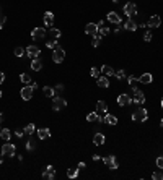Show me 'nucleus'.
Here are the masks:
<instances>
[{
    "label": "nucleus",
    "mask_w": 163,
    "mask_h": 180,
    "mask_svg": "<svg viewBox=\"0 0 163 180\" xmlns=\"http://www.w3.org/2000/svg\"><path fill=\"white\" fill-rule=\"evenodd\" d=\"M5 23H7V16H5L3 13H0V29L3 28V25H5Z\"/></svg>",
    "instance_id": "79ce46f5"
},
{
    "label": "nucleus",
    "mask_w": 163,
    "mask_h": 180,
    "mask_svg": "<svg viewBox=\"0 0 163 180\" xmlns=\"http://www.w3.org/2000/svg\"><path fill=\"white\" fill-rule=\"evenodd\" d=\"M85 166H86V164L82 161V162H78V166H77V167H78V169H85Z\"/></svg>",
    "instance_id": "de8ad7c7"
},
{
    "label": "nucleus",
    "mask_w": 163,
    "mask_h": 180,
    "mask_svg": "<svg viewBox=\"0 0 163 180\" xmlns=\"http://www.w3.org/2000/svg\"><path fill=\"white\" fill-rule=\"evenodd\" d=\"M25 54H26V50L23 49V47H15V55H17V57H23Z\"/></svg>",
    "instance_id": "c9c22d12"
},
{
    "label": "nucleus",
    "mask_w": 163,
    "mask_h": 180,
    "mask_svg": "<svg viewBox=\"0 0 163 180\" xmlns=\"http://www.w3.org/2000/svg\"><path fill=\"white\" fill-rule=\"evenodd\" d=\"M15 133H17V136H18V138H21L23 135H25V130H17Z\"/></svg>",
    "instance_id": "a18cd8bd"
},
{
    "label": "nucleus",
    "mask_w": 163,
    "mask_h": 180,
    "mask_svg": "<svg viewBox=\"0 0 163 180\" xmlns=\"http://www.w3.org/2000/svg\"><path fill=\"white\" fill-rule=\"evenodd\" d=\"M54 23V13L52 11H46L44 13V25L46 26H52Z\"/></svg>",
    "instance_id": "5701e85b"
},
{
    "label": "nucleus",
    "mask_w": 163,
    "mask_h": 180,
    "mask_svg": "<svg viewBox=\"0 0 163 180\" xmlns=\"http://www.w3.org/2000/svg\"><path fill=\"white\" fill-rule=\"evenodd\" d=\"M98 34H101V36L109 34V28L108 26H98Z\"/></svg>",
    "instance_id": "f704fd0d"
},
{
    "label": "nucleus",
    "mask_w": 163,
    "mask_h": 180,
    "mask_svg": "<svg viewBox=\"0 0 163 180\" xmlns=\"http://www.w3.org/2000/svg\"><path fill=\"white\" fill-rule=\"evenodd\" d=\"M33 88H31V85H26L25 88L21 89V98L25 99V101H30L31 98H33Z\"/></svg>",
    "instance_id": "9d476101"
},
{
    "label": "nucleus",
    "mask_w": 163,
    "mask_h": 180,
    "mask_svg": "<svg viewBox=\"0 0 163 180\" xmlns=\"http://www.w3.org/2000/svg\"><path fill=\"white\" fill-rule=\"evenodd\" d=\"M114 76H116L118 80H124L126 78V71L124 70H118V71H114Z\"/></svg>",
    "instance_id": "e433bc0d"
},
{
    "label": "nucleus",
    "mask_w": 163,
    "mask_h": 180,
    "mask_svg": "<svg viewBox=\"0 0 163 180\" xmlns=\"http://www.w3.org/2000/svg\"><path fill=\"white\" fill-rule=\"evenodd\" d=\"M2 162H3V154L0 153V164H2Z\"/></svg>",
    "instance_id": "603ef678"
},
{
    "label": "nucleus",
    "mask_w": 163,
    "mask_h": 180,
    "mask_svg": "<svg viewBox=\"0 0 163 180\" xmlns=\"http://www.w3.org/2000/svg\"><path fill=\"white\" fill-rule=\"evenodd\" d=\"M3 81H5V75H3L2 71H0V85H2Z\"/></svg>",
    "instance_id": "09e8293b"
},
{
    "label": "nucleus",
    "mask_w": 163,
    "mask_h": 180,
    "mask_svg": "<svg viewBox=\"0 0 163 180\" xmlns=\"http://www.w3.org/2000/svg\"><path fill=\"white\" fill-rule=\"evenodd\" d=\"M113 2H114V3H118V2H119V0H113Z\"/></svg>",
    "instance_id": "864d4df0"
},
{
    "label": "nucleus",
    "mask_w": 163,
    "mask_h": 180,
    "mask_svg": "<svg viewBox=\"0 0 163 180\" xmlns=\"http://www.w3.org/2000/svg\"><path fill=\"white\" fill-rule=\"evenodd\" d=\"M55 89H57V93H62V91H64V85H57V86H55Z\"/></svg>",
    "instance_id": "49530a36"
},
{
    "label": "nucleus",
    "mask_w": 163,
    "mask_h": 180,
    "mask_svg": "<svg viewBox=\"0 0 163 180\" xmlns=\"http://www.w3.org/2000/svg\"><path fill=\"white\" fill-rule=\"evenodd\" d=\"M90 75L93 78H100V70H98V68H91L90 70Z\"/></svg>",
    "instance_id": "4c0bfd02"
},
{
    "label": "nucleus",
    "mask_w": 163,
    "mask_h": 180,
    "mask_svg": "<svg viewBox=\"0 0 163 180\" xmlns=\"http://www.w3.org/2000/svg\"><path fill=\"white\" fill-rule=\"evenodd\" d=\"M31 38L34 39V41H41V39L46 38V29L44 28H34L33 31H31Z\"/></svg>",
    "instance_id": "0eeeda50"
},
{
    "label": "nucleus",
    "mask_w": 163,
    "mask_h": 180,
    "mask_svg": "<svg viewBox=\"0 0 163 180\" xmlns=\"http://www.w3.org/2000/svg\"><path fill=\"white\" fill-rule=\"evenodd\" d=\"M96 85H98V88H109L108 76H100V78L96 80Z\"/></svg>",
    "instance_id": "b1692460"
},
{
    "label": "nucleus",
    "mask_w": 163,
    "mask_h": 180,
    "mask_svg": "<svg viewBox=\"0 0 163 180\" xmlns=\"http://www.w3.org/2000/svg\"><path fill=\"white\" fill-rule=\"evenodd\" d=\"M108 21L113 23V25H121V16H119V13H116V11H109Z\"/></svg>",
    "instance_id": "2eb2a0df"
},
{
    "label": "nucleus",
    "mask_w": 163,
    "mask_h": 180,
    "mask_svg": "<svg viewBox=\"0 0 163 180\" xmlns=\"http://www.w3.org/2000/svg\"><path fill=\"white\" fill-rule=\"evenodd\" d=\"M127 81H129L130 88H134V86H136V81H139V80L136 76H127Z\"/></svg>",
    "instance_id": "58836bf2"
},
{
    "label": "nucleus",
    "mask_w": 163,
    "mask_h": 180,
    "mask_svg": "<svg viewBox=\"0 0 163 180\" xmlns=\"http://www.w3.org/2000/svg\"><path fill=\"white\" fill-rule=\"evenodd\" d=\"M49 34H51V38H54V39H59V38H61V29H57V28H51Z\"/></svg>",
    "instance_id": "473e14b6"
},
{
    "label": "nucleus",
    "mask_w": 163,
    "mask_h": 180,
    "mask_svg": "<svg viewBox=\"0 0 163 180\" xmlns=\"http://www.w3.org/2000/svg\"><path fill=\"white\" fill-rule=\"evenodd\" d=\"M0 130H2V128H0Z\"/></svg>",
    "instance_id": "13d9d810"
},
{
    "label": "nucleus",
    "mask_w": 163,
    "mask_h": 180,
    "mask_svg": "<svg viewBox=\"0 0 163 180\" xmlns=\"http://www.w3.org/2000/svg\"><path fill=\"white\" fill-rule=\"evenodd\" d=\"M130 102H132V99H130L129 94H119L118 96V104L119 106H129Z\"/></svg>",
    "instance_id": "ddd939ff"
},
{
    "label": "nucleus",
    "mask_w": 163,
    "mask_h": 180,
    "mask_svg": "<svg viewBox=\"0 0 163 180\" xmlns=\"http://www.w3.org/2000/svg\"><path fill=\"white\" fill-rule=\"evenodd\" d=\"M96 112L98 114H106L108 112V104L105 101H98L96 102Z\"/></svg>",
    "instance_id": "aec40b11"
},
{
    "label": "nucleus",
    "mask_w": 163,
    "mask_h": 180,
    "mask_svg": "<svg viewBox=\"0 0 163 180\" xmlns=\"http://www.w3.org/2000/svg\"><path fill=\"white\" fill-rule=\"evenodd\" d=\"M64 58H65V50L62 49V47H55V49L52 50V60L55 63H62Z\"/></svg>",
    "instance_id": "f03ea898"
},
{
    "label": "nucleus",
    "mask_w": 163,
    "mask_h": 180,
    "mask_svg": "<svg viewBox=\"0 0 163 180\" xmlns=\"http://www.w3.org/2000/svg\"><path fill=\"white\" fill-rule=\"evenodd\" d=\"M105 135H103V133H95V136H93V143H95V145H96V146H101L103 145V143H105Z\"/></svg>",
    "instance_id": "393cba45"
},
{
    "label": "nucleus",
    "mask_w": 163,
    "mask_h": 180,
    "mask_svg": "<svg viewBox=\"0 0 163 180\" xmlns=\"http://www.w3.org/2000/svg\"><path fill=\"white\" fill-rule=\"evenodd\" d=\"M31 70L33 71H41L42 70V60L41 58H33V62H31Z\"/></svg>",
    "instance_id": "dca6fc26"
},
{
    "label": "nucleus",
    "mask_w": 163,
    "mask_h": 180,
    "mask_svg": "<svg viewBox=\"0 0 163 180\" xmlns=\"http://www.w3.org/2000/svg\"><path fill=\"white\" fill-rule=\"evenodd\" d=\"M137 80L140 83H144V85H150V83L153 81V76H152V73H144V75H140Z\"/></svg>",
    "instance_id": "a211bd4d"
},
{
    "label": "nucleus",
    "mask_w": 163,
    "mask_h": 180,
    "mask_svg": "<svg viewBox=\"0 0 163 180\" xmlns=\"http://www.w3.org/2000/svg\"><path fill=\"white\" fill-rule=\"evenodd\" d=\"M101 73L105 75V76H114V70L111 68L109 65H103L101 67Z\"/></svg>",
    "instance_id": "bb28decb"
},
{
    "label": "nucleus",
    "mask_w": 163,
    "mask_h": 180,
    "mask_svg": "<svg viewBox=\"0 0 163 180\" xmlns=\"http://www.w3.org/2000/svg\"><path fill=\"white\" fill-rule=\"evenodd\" d=\"M137 28H139V26L136 25V21H134L132 18H129V20L124 23V29H127V31H136Z\"/></svg>",
    "instance_id": "4be33fe9"
},
{
    "label": "nucleus",
    "mask_w": 163,
    "mask_h": 180,
    "mask_svg": "<svg viewBox=\"0 0 163 180\" xmlns=\"http://www.w3.org/2000/svg\"><path fill=\"white\" fill-rule=\"evenodd\" d=\"M103 162H105L106 166H108V169H111V170H116L119 167V162L114 156H105V158H103Z\"/></svg>",
    "instance_id": "7ed1b4c3"
},
{
    "label": "nucleus",
    "mask_w": 163,
    "mask_h": 180,
    "mask_svg": "<svg viewBox=\"0 0 163 180\" xmlns=\"http://www.w3.org/2000/svg\"><path fill=\"white\" fill-rule=\"evenodd\" d=\"M2 154L3 156H8V158H11V156H15V151H17V148H15V145H11V143H5V145L2 146Z\"/></svg>",
    "instance_id": "423d86ee"
},
{
    "label": "nucleus",
    "mask_w": 163,
    "mask_h": 180,
    "mask_svg": "<svg viewBox=\"0 0 163 180\" xmlns=\"http://www.w3.org/2000/svg\"><path fill=\"white\" fill-rule=\"evenodd\" d=\"M150 28H160L161 25V18L158 16V15H152V16L149 18V23H147Z\"/></svg>",
    "instance_id": "9b49d317"
},
{
    "label": "nucleus",
    "mask_w": 163,
    "mask_h": 180,
    "mask_svg": "<svg viewBox=\"0 0 163 180\" xmlns=\"http://www.w3.org/2000/svg\"><path fill=\"white\" fill-rule=\"evenodd\" d=\"M103 122L108 123V125H118V117H116V115H113V114H108V112H106L105 117H103Z\"/></svg>",
    "instance_id": "4468645a"
},
{
    "label": "nucleus",
    "mask_w": 163,
    "mask_h": 180,
    "mask_svg": "<svg viewBox=\"0 0 163 180\" xmlns=\"http://www.w3.org/2000/svg\"><path fill=\"white\" fill-rule=\"evenodd\" d=\"M147 117H149V114H147V109H144V107H139L132 114V120H136V122H145Z\"/></svg>",
    "instance_id": "f257e3e1"
},
{
    "label": "nucleus",
    "mask_w": 163,
    "mask_h": 180,
    "mask_svg": "<svg viewBox=\"0 0 163 180\" xmlns=\"http://www.w3.org/2000/svg\"><path fill=\"white\" fill-rule=\"evenodd\" d=\"M85 33L86 34H96L98 33V25H95V23H88V25L85 26Z\"/></svg>",
    "instance_id": "412c9836"
},
{
    "label": "nucleus",
    "mask_w": 163,
    "mask_h": 180,
    "mask_svg": "<svg viewBox=\"0 0 163 180\" xmlns=\"http://www.w3.org/2000/svg\"><path fill=\"white\" fill-rule=\"evenodd\" d=\"M3 120H5V115H3V114H2V112H0V123H2V122H3Z\"/></svg>",
    "instance_id": "3c124183"
},
{
    "label": "nucleus",
    "mask_w": 163,
    "mask_h": 180,
    "mask_svg": "<svg viewBox=\"0 0 163 180\" xmlns=\"http://www.w3.org/2000/svg\"><path fill=\"white\" fill-rule=\"evenodd\" d=\"M65 106H67V101H65L64 98H54V99H52V109H54L55 112L62 110Z\"/></svg>",
    "instance_id": "6e6552de"
},
{
    "label": "nucleus",
    "mask_w": 163,
    "mask_h": 180,
    "mask_svg": "<svg viewBox=\"0 0 163 180\" xmlns=\"http://www.w3.org/2000/svg\"><path fill=\"white\" fill-rule=\"evenodd\" d=\"M25 50H26V55L30 58H38L39 55H41V50H39L38 46H28Z\"/></svg>",
    "instance_id": "1a4fd4ad"
},
{
    "label": "nucleus",
    "mask_w": 163,
    "mask_h": 180,
    "mask_svg": "<svg viewBox=\"0 0 163 180\" xmlns=\"http://www.w3.org/2000/svg\"><path fill=\"white\" fill-rule=\"evenodd\" d=\"M46 47H49V49H52V50H54L55 47H57V39H54V38H52V39H49V41L46 42Z\"/></svg>",
    "instance_id": "72a5a7b5"
},
{
    "label": "nucleus",
    "mask_w": 163,
    "mask_h": 180,
    "mask_svg": "<svg viewBox=\"0 0 163 180\" xmlns=\"http://www.w3.org/2000/svg\"><path fill=\"white\" fill-rule=\"evenodd\" d=\"M161 127H163V118H161Z\"/></svg>",
    "instance_id": "6e6d98bb"
},
{
    "label": "nucleus",
    "mask_w": 163,
    "mask_h": 180,
    "mask_svg": "<svg viewBox=\"0 0 163 180\" xmlns=\"http://www.w3.org/2000/svg\"><path fill=\"white\" fill-rule=\"evenodd\" d=\"M31 88H33V89H38V83L33 81V83H31Z\"/></svg>",
    "instance_id": "8fccbe9b"
},
{
    "label": "nucleus",
    "mask_w": 163,
    "mask_h": 180,
    "mask_svg": "<svg viewBox=\"0 0 163 180\" xmlns=\"http://www.w3.org/2000/svg\"><path fill=\"white\" fill-rule=\"evenodd\" d=\"M122 11H124V15H127V16H134V15L137 13V5L134 2H127L124 5V8H122Z\"/></svg>",
    "instance_id": "20e7f679"
},
{
    "label": "nucleus",
    "mask_w": 163,
    "mask_h": 180,
    "mask_svg": "<svg viewBox=\"0 0 163 180\" xmlns=\"http://www.w3.org/2000/svg\"><path fill=\"white\" fill-rule=\"evenodd\" d=\"M42 94H44L46 98H54L55 89H54V88H51V86H44V88H42Z\"/></svg>",
    "instance_id": "cd10ccee"
},
{
    "label": "nucleus",
    "mask_w": 163,
    "mask_h": 180,
    "mask_svg": "<svg viewBox=\"0 0 163 180\" xmlns=\"http://www.w3.org/2000/svg\"><path fill=\"white\" fill-rule=\"evenodd\" d=\"M78 167H70V169H67V177L69 178H75L78 175Z\"/></svg>",
    "instance_id": "c756f323"
},
{
    "label": "nucleus",
    "mask_w": 163,
    "mask_h": 180,
    "mask_svg": "<svg viewBox=\"0 0 163 180\" xmlns=\"http://www.w3.org/2000/svg\"><path fill=\"white\" fill-rule=\"evenodd\" d=\"M86 120H88V122H103V117H100V114H98V112H90L88 115H86Z\"/></svg>",
    "instance_id": "6ab92c4d"
},
{
    "label": "nucleus",
    "mask_w": 163,
    "mask_h": 180,
    "mask_svg": "<svg viewBox=\"0 0 163 180\" xmlns=\"http://www.w3.org/2000/svg\"><path fill=\"white\" fill-rule=\"evenodd\" d=\"M36 133H38L39 140H47L51 136V130L49 128H39V130H36Z\"/></svg>",
    "instance_id": "f3484780"
},
{
    "label": "nucleus",
    "mask_w": 163,
    "mask_h": 180,
    "mask_svg": "<svg viewBox=\"0 0 163 180\" xmlns=\"http://www.w3.org/2000/svg\"><path fill=\"white\" fill-rule=\"evenodd\" d=\"M23 130H25L26 135H33L34 131H36V127H34V123H28V125H26Z\"/></svg>",
    "instance_id": "2f4dec72"
},
{
    "label": "nucleus",
    "mask_w": 163,
    "mask_h": 180,
    "mask_svg": "<svg viewBox=\"0 0 163 180\" xmlns=\"http://www.w3.org/2000/svg\"><path fill=\"white\" fill-rule=\"evenodd\" d=\"M0 138L3 140V141H10V138H11V131L8 128H2L0 130Z\"/></svg>",
    "instance_id": "a878e982"
},
{
    "label": "nucleus",
    "mask_w": 163,
    "mask_h": 180,
    "mask_svg": "<svg viewBox=\"0 0 163 180\" xmlns=\"http://www.w3.org/2000/svg\"><path fill=\"white\" fill-rule=\"evenodd\" d=\"M157 167H158V169H163V156L157 158Z\"/></svg>",
    "instance_id": "37998d69"
},
{
    "label": "nucleus",
    "mask_w": 163,
    "mask_h": 180,
    "mask_svg": "<svg viewBox=\"0 0 163 180\" xmlns=\"http://www.w3.org/2000/svg\"><path fill=\"white\" fill-rule=\"evenodd\" d=\"M152 178H153V180H163V174H161V172H153V174H152Z\"/></svg>",
    "instance_id": "ea45409f"
},
{
    "label": "nucleus",
    "mask_w": 163,
    "mask_h": 180,
    "mask_svg": "<svg viewBox=\"0 0 163 180\" xmlns=\"http://www.w3.org/2000/svg\"><path fill=\"white\" fill-rule=\"evenodd\" d=\"M42 178H47V180L55 178V169H54L52 166H47L46 167V170L42 172Z\"/></svg>",
    "instance_id": "f8f14e48"
},
{
    "label": "nucleus",
    "mask_w": 163,
    "mask_h": 180,
    "mask_svg": "<svg viewBox=\"0 0 163 180\" xmlns=\"http://www.w3.org/2000/svg\"><path fill=\"white\" fill-rule=\"evenodd\" d=\"M0 98H2V91H0Z\"/></svg>",
    "instance_id": "4d7b16f0"
},
{
    "label": "nucleus",
    "mask_w": 163,
    "mask_h": 180,
    "mask_svg": "<svg viewBox=\"0 0 163 180\" xmlns=\"http://www.w3.org/2000/svg\"><path fill=\"white\" fill-rule=\"evenodd\" d=\"M34 148H36V143H34L33 140H30V141L26 143V149H31V151H33Z\"/></svg>",
    "instance_id": "a19ab883"
},
{
    "label": "nucleus",
    "mask_w": 163,
    "mask_h": 180,
    "mask_svg": "<svg viewBox=\"0 0 163 180\" xmlns=\"http://www.w3.org/2000/svg\"><path fill=\"white\" fill-rule=\"evenodd\" d=\"M101 39H103V36L101 34H93V39H91V46H93V47H98V46H100V44H101Z\"/></svg>",
    "instance_id": "7c9ffc66"
},
{
    "label": "nucleus",
    "mask_w": 163,
    "mask_h": 180,
    "mask_svg": "<svg viewBox=\"0 0 163 180\" xmlns=\"http://www.w3.org/2000/svg\"><path fill=\"white\" fill-rule=\"evenodd\" d=\"M20 80H21V83H25V85H31V83H33V78H31L30 73H21L20 75Z\"/></svg>",
    "instance_id": "c85d7f7f"
},
{
    "label": "nucleus",
    "mask_w": 163,
    "mask_h": 180,
    "mask_svg": "<svg viewBox=\"0 0 163 180\" xmlns=\"http://www.w3.org/2000/svg\"><path fill=\"white\" fill-rule=\"evenodd\" d=\"M152 38H153L152 33H145V34H144V41H145V42H150V41H152Z\"/></svg>",
    "instance_id": "c03bdc74"
},
{
    "label": "nucleus",
    "mask_w": 163,
    "mask_h": 180,
    "mask_svg": "<svg viewBox=\"0 0 163 180\" xmlns=\"http://www.w3.org/2000/svg\"><path fill=\"white\" fill-rule=\"evenodd\" d=\"M132 93H134V104H144L145 102V96H144V93H142L140 89H139V88H136L134 86L132 88ZM130 102V104H132Z\"/></svg>",
    "instance_id": "39448f33"
},
{
    "label": "nucleus",
    "mask_w": 163,
    "mask_h": 180,
    "mask_svg": "<svg viewBox=\"0 0 163 180\" xmlns=\"http://www.w3.org/2000/svg\"><path fill=\"white\" fill-rule=\"evenodd\" d=\"M161 107H163V98H161Z\"/></svg>",
    "instance_id": "5fc2aeb1"
}]
</instances>
